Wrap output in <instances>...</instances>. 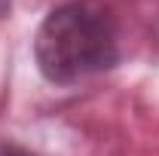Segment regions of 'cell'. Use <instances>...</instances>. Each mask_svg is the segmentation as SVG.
<instances>
[{
    "label": "cell",
    "instance_id": "obj_3",
    "mask_svg": "<svg viewBox=\"0 0 159 156\" xmlns=\"http://www.w3.org/2000/svg\"><path fill=\"white\" fill-rule=\"evenodd\" d=\"M6 12H9V0H0V19H3Z\"/></svg>",
    "mask_w": 159,
    "mask_h": 156
},
{
    "label": "cell",
    "instance_id": "obj_2",
    "mask_svg": "<svg viewBox=\"0 0 159 156\" xmlns=\"http://www.w3.org/2000/svg\"><path fill=\"white\" fill-rule=\"evenodd\" d=\"M0 156H40V153H34L31 147H21L9 138H0Z\"/></svg>",
    "mask_w": 159,
    "mask_h": 156
},
{
    "label": "cell",
    "instance_id": "obj_1",
    "mask_svg": "<svg viewBox=\"0 0 159 156\" xmlns=\"http://www.w3.org/2000/svg\"><path fill=\"white\" fill-rule=\"evenodd\" d=\"M40 74L55 86H74L119 61V31L107 6L70 0L55 6L34 37Z\"/></svg>",
    "mask_w": 159,
    "mask_h": 156
}]
</instances>
